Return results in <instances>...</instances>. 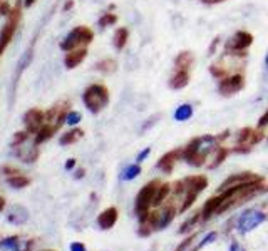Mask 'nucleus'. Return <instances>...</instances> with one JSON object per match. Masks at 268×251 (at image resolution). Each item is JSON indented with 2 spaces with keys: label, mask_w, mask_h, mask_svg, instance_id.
Here are the masks:
<instances>
[{
  "label": "nucleus",
  "mask_w": 268,
  "mask_h": 251,
  "mask_svg": "<svg viewBox=\"0 0 268 251\" xmlns=\"http://www.w3.org/2000/svg\"><path fill=\"white\" fill-rule=\"evenodd\" d=\"M109 89L104 84H90L89 87H86L84 94H82V101L84 106L89 109L92 114H99L106 106L109 104Z\"/></svg>",
  "instance_id": "f257e3e1"
},
{
  "label": "nucleus",
  "mask_w": 268,
  "mask_h": 251,
  "mask_svg": "<svg viewBox=\"0 0 268 251\" xmlns=\"http://www.w3.org/2000/svg\"><path fill=\"white\" fill-rule=\"evenodd\" d=\"M94 40V32L90 30L88 25H77L67 34L66 37L60 42V49L64 52H71L74 49L88 47L90 42Z\"/></svg>",
  "instance_id": "f03ea898"
},
{
  "label": "nucleus",
  "mask_w": 268,
  "mask_h": 251,
  "mask_svg": "<svg viewBox=\"0 0 268 251\" xmlns=\"http://www.w3.org/2000/svg\"><path fill=\"white\" fill-rule=\"evenodd\" d=\"M20 18H22V3L17 2L15 7H12V12L7 15V22L3 24L2 30H0V55L5 52V49L12 42L15 32L18 29V24H20Z\"/></svg>",
  "instance_id": "7ed1b4c3"
},
{
  "label": "nucleus",
  "mask_w": 268,
  "mask_h": 251,
  "mask_svg": "<svg viewBox=\"0 0 268 251\" xmlns=\"http://www.w3.org/2000/svg\"><path fill=\"white\" fill-rule=\"evenodd\" d=\"M253 44V36L250 32H245V30H238L235 36L230 37V40L226 42L225 49L226 54L232 55H247V49Z\"/></svg>",
  "instance_id": "20e7f679"
},
{
  "label": "nucleus",
  "mask_w": 268,
  "mask_h": 251,
  "mask_svg": "<svg viewBox=\"0 0 268 251\" xmlns=\"http://www.w3.org/2000/svg\"><path fill=\"white\" fill-rule=\"evenodd\" d=\"M158 188H160V182L151 181L139 191L138 197H136V213L141 216V219H144L146 215H148V208L153 204Z\"/></svg>",
  "instance_id": "39448f33"
},
{
  "label": "nucleus",
  "mask_w": 268,
  "mask_h": 251,
  "mask_svg": "<svg viewBox=\"0 0 268 251\" xmlns=\"http://www.w3.org/2000/svg\"><path fill=\"white\" fill-rule=\"evenodd\" d=\"M71 111V102L69 101H60L54 104L47 112H45V123L54 124L55 127L60 129L62 124H66V116Z\"/></svg>",
  "instance_id": "423d86ee"
},
{
  "label": "nucleus",
  "mask_w": 268,
  "mask_h": 251,
  "mask_svg": "<svg viewBox=\"0 0 268 251\" xmlns=\"http://www.w3.org/2000/svg\"><path fill=\"white\" fill-rule=\"evenodd\" d=\"M243 87H245L243 74H236V72L220 79V84H218V90H220L223 96H233V94L240 92Z\"/></svg>",
  "instance_id": "0eeeda50"
},
{
  "label": "nucleus",
  "mask_w": 268,
  "mask_h": 251,
  "mask_svg": "<svg viewBox=\"0 0 268 251\" xmlns=\"http://www.w3.org/2000/svg\"><path fill=\"white\" fill-rule=\"evenodd\" d=\"M45 123V112L39 108H32L24 114V126L29 134H36Z\"/></svg>",
  "instance_id": "6e6552de"
},
{
  "label": "nucleus",
  "mask_w": 268,
  "mask_h": 251,
  "mask_svg": "<svg viewBox=\"0 0 268 251\" xmlns=\"http://www.w3.org/2000/svg\"><path fill=\"white\" fill-rule=\"evenodd\" d=\"M265 221V215L262 211H256V209H248L241 215L240 221H238V228L241 233H248V231L255 230L260 223Z\"/></svg>",
  "instance_id": "1a4fd4ad"
},
{
  "label": "nucleus",
  "mask_w": 268,
  "mask_h": 251,
  "mask_svg": "<svg viewBox=\"0 0 268 251\" xmlns=\"http://www.w3.org/2000/svg\"><path fill=\"white\" fill-rule=\"evenodd\" d=\"M34 246L32 239L22 241L20 236H9L0 241V251H30Z\"/></svg>",
  "instance_id": "9d476101"
},
{
  "label": "nucleus",
  "mask_w": 268,
  "mask_h": 251,
  "mask_svg": "<svg viewBox=\"0 0 268 251\" xmlns=\"http://www.w3.org/2000/svg\"><path fill=\"white\" fill-rule=\"evenodd\" d=\"M190 84V71H184V69H175L168 81L169 89H183Z\"/></svg>",
  "instance_id": "9b49d317"
},
{
  "label": "nucleus",
  "mask_w": 268,
  "mask_h": 251,
  "mask_svg": "<svg viewBox=\"0 0 268 251\" xmlns=\"http://www.w3.org/2000/svg\"><path fill=\"white\" fill-rule=\"evenodd\" d=\"M88 57V47H81V49H74L71 52H66V57H64V66L67 69H75L82 60Z\"/></svg>",
  "instance_id": "f8f14e48"
},
{
  "label": "nucleus",
  "mask_w": 268,
  "mask_h": 251,
  "mask_svg": "<svg viewBox=\"0 0 268 251\" xmlns=\"http://www.w3.org/2000/svg\"><path fill=\"white\" fill-rule=\"evenodd\" d=\"M39 156H40V151L36 143H34L32 146H24V144H22V146L17 147V158L20 159L22 162H27V164L36 162L37 159H39Z\"/></svg>",
  "instance_id": "ddd939ff"
},
{
  "label": "nucleus",
  "mask_w": 268,
  "mask_h": 251,
  "mask_svg": "<svg viewBox=\"0 0 268 251\" xmlns=\"http://www.w3.org/2000/svg\"><path fill=\"white\" fill-rule=\"evenodd\" d=\"M118 221V209L116 208H107L97 216V224H99L103 230H111L112 226Z\"/></svg>",
  "instance_id": "4468645a"
},
{
  "label": "nucleus",
  "mask_w": 268,
  "mask_h": 251,
  "mask_svg": "<svg viewBox=\"0 0 268 251\" xmlns=\"http://www.w3.org/2000/svg\"><path fill=\"white\" fill-rule=\"evenodd\" d=\"M59 129L55 127L54 124H49V123H44L42 127L39 129V131L36 132V141L34 143L39 146V144H44V143H47L49 139H52L54 138V134L57 132Z\"/></svg>",
  "instance_id": "2eb2a0df"
},
{
  "label": "nucleus",
  "mask_w": 268,
  "mask_h": 251,
  "mask_svg": "<svg viewBox=\"0 0 268 251\" xmlns=\"http://www.w3.org/2000/svg\"><path fill=\"white\" fill-rule=\"evenodd\" d=\"M7 218H9V221L14 224H24L29 218V213H27V209L24 206H20V204H14V206L10 208Z\"/></svg>",
  "instance_id": "dca6fc26"
},
{
  "label": "nucleus",
  "mask_w": 268,
  "mask_h": 251,
  "mask_svg": "<svg viewBox=\"0 0 268 251\" xmlns=\"http://www.w3.org/2000/svg\"><path fill=\"white\" fill-rule=\"evenodd\" d=\"M195 62V55L191 54L190 51H183L176 55L175 59V69H184V71H190L191 66Z\"/></svg>",
  "instance_id": "f3484780"
},
{
  "label": "nucleus",
  "mask_w": 268,
  "mask_h": 251,
  "mask_svg": "<svg viewBox=\"0 0 268 251\" xmlns=\"http://www.w3.org/2000/svg\"><path fill=\"white\" fill-rule=\"evenodd\" d=\"M127 40H129V30L126 27L116 29L114 36H112V45L116 47V51H123V49L126 47Z\"/></svg>",
  "instance_id": "a211bd4d"
},
{
  "label": "nucleus",
  "mask_w": 268,
  "mask_h": 251,
  "mask_svg": "<svg viewBox=\"0 0 268 251\" xmlns=\"http://www.w3.org/2000/svg\"><path fill=\"white\" fill-rule=\"evenodd\" d=\"M183 154V151H171V153H168L166 156L160 159V162H158V167L160 169H163L164 173H169V171L173 169V164L176 162V159L179 158V156Z\"/></svg>",
  "instance_id": "6ab92c4d"
},
{
  "label": "nucleus",
  "mask_w": 268,
  "mask_h": 251,
  "mask_svg": "<svg viewBox=\"0 0 268 251\" xmlns=\"http://www.w3.org/2000/svg\"><path fill=\"white\" fill-rule=\"evenodd\" d=\"M82 136H84V131H82V129H79V127H74V129H71L69 132H64V134L60 136L59 144H60V146H71V144L77 143V141L81 139Z\"/></svg>",
  "instance_id": "aec40b11"
},
{
  "label": "nucleus",
  "mask_w": 268,
  "mask_h": 251,
  "mask_svg": "<svg viewBox=\"0 0 268 251\" xmlns=\"http://www.w3.org/2000/svg\"><path fill=\"white\" fill-rule=\"evenodd\" d=\"M262 136H258V132H255L253 129H241L240 134H238V143L241 146H251L255 144L256 141H260Z\"/></svg>",
  "instance_id": "412c9836"
},
{
  "label": "nucleus",
  "mask_w": 268,
  "mask_h": 251,
  "mask_svg": "<svg viewBox=\"0 0 268 251\" xmlns=\"http://www.w3.org/2000/svg\"><path fill=\"white\" fill-rule=\"evenodd\" d=\"M96 71L103 72V74H112V72L118 71V62L111 57H107V59H103L96 64Z\"/></svg>",
  "instance_id": "4be33fe9"
},
{
  "label": "nucleus",
  "mask_w": 268,
  "mask_h": 251,
  "mask_svg": "<svg viewBox=\"0 0 268 251\" xmlns=\"http://www.w3.org/2000/svg\"><path fill=\"white\" fill-rule=\"evenodd\" d=\"M7 184L14 189H22V188H27L30 184V179L24 174H17V176H9L7 178Z\"/></svg>",
  "instance_id": "5701e85b"
},
{
  "label": "nucleus",
  "mask_w": 268,
  "mask_h": 251,
  "mask_svg": "<svg viewBox=\"0 0 268 251\" xmlns=\"http://www.w3.org/2000/svg\"><path fill=\"white\" fill-rule=\"evenodd\" d=\"M193 116V108L190 104H181L175 112V119L183 123V121H188L190 117Z\"/></svg>",
  "instance_id": "b1692460"
},
{
  "label": "nucleus",
  "mask_w": 268,
  "mask_h": 251,
  "mask_svg": "<svg viewBox=\"0 0 268 251\" xmlns=\"http://www.w3.org/2000/svg\"><path fill=\"white\" fill-rule=\"evenodd\" d=\"M223 203V196H220V197H213L211 201H208V203L205 204V209H203V216L205 218H210L211 215H213L214 211L218 209V206Z\"/></svg>",
  "instance_id": "393cba45"
},
{
  "label": "nucleus",
  "mask_w": 268,
  "mask_h": 251,
  "mask_svg": "<svg viewBox=\"0 0 268 251\" xmlns=\"http://www.w3.org/2000/svg\"><path fill=\"white\" fill-rule=\"evenodd\" d=\"M138 174H141V166L139 164H131V166H127L126 169H124V173H123V179L124 181H131V179H134V178H138Z\"/></svg>",
  "instance_id": "a878e982"
},
{
  "label": "nucleus",
  "mask_w": 268,
  "mask_h": 251,
  "mask_svg": "<svg viewBox=\"0 0 268 251\" xmlns=\"http://www.w3.org/2000/svg\"><path fill=\"white\" fill-rule=\"evenodd\" d=\"M169 195V184H163L158 188L156 191V196H154V201H153V206H160L161 203L164 201V197Z\"/></svg>",
  "instance_id": "bb28decb"
},
{
  "label": "nucleus",
  "mask_w": 268,
  "mask_h": 251,
  "mask_svg": "<svg viewBox=\"0 0 268 251\" xmlns=\"http://www.w3.org/2000/svg\"><path fill=\"white\" fill-rule=\"evenodd\" d=\"M116 22H118V15L116 14H104L103 17L99 18V27H111V25H114Z\"/></svg>",
  "instance_id": "cd10ccee"
},
{
  "label": "nucleus",
  "mask_w": 268,
  "mask_h": 251,
  "mask_svg": "<svg viewBox=\"0 0 268 251\" xmlns=\"http://www.w3.org/2000/svg\"><path fill=\"white\" fill-rule=\"evenodd\" d=\"M27 139H29V132L27 131L15 132L12 143H10V146H12V147H18V146H22V144H25V141H27Z\"/></svg>",
  "instance_id": "c85d7f7f"
},
{
  "label": "nucleus",
  "mask_w": 268,
  "mask_h": 251,
  "mask_svg": "<svg viewBox=\"0 0 268 251\" xmlns=\"http://www.w3.org/2000/svg\"><path fill=\"white\" fill-rule=\"evenodd\" d=\"M81 112H77V111H69L67 112V116H66V124H69V126H77L79 123H81Z\"/></svg>",
  "instance_id": "c756f323"
},
{
  "label": "nucleus",
  "mask_w": 268,
  "mask_h": 251,
  "mask_svg": "<svg viewBox=\"0 0 268 251\" xmlns=\"http://www.w3.org/2000/svg\"><path fill=\"white\" fill-rule=\"evenodd\" d=\"M2 173L7 174V178H9V176H17V174H22L18 167L10 166V164H5V166H3V167H2Z\"/></svg>",
  "instance_id": "7c9ffc66"
},
{
  "label": "nucleus",
  "mask_w": 268,
  "mask_h": 251,
  "mask_svg": "<svg viewBox=\"0 0 268 251\" xmlns=\"http://www.w3.org/2000/svg\"><path fill=\"white\" fill-rule=\"evenodd\" d=\"M225 156H226V151H225V149H218V154L214 156V162H213V164H211V167H214V166L220 164V162L225 159Z\"/></svg>",
  "instance_id": "2f4dec72"
},
{
  "label": "nucleus",
  "mask_w": 268,
  "mask_h": 251,
  "mask_svg": "<svg viewBox=\"0 0 268 251\" xmlns=\"http://www.w3.org/2000/svg\"><path fill=\"white\" fill-rule=\"evenodd\" d=\"M71 251H88L86 250V246L82 245V243H72V245H71Z\"/></svg>",
  "instance_id": "473e14b6"
},
{
  "label": "nucleus",
  "mask_w": 268,
  "mask_h": 251,
  "mask_svg": "<svg viewBox=\"0 0 268 251\" xmlns=\"http://www.w3.org/2000/svg\"><path fill=\"white\" fill-rule=\"evenodd\" d=\"M267 124H268V109L265 111V114H263V116L260 117V121H258V127H265Z\"/></svg>",
  "instance_id": "72a5a7b5"
},
{
  "label": "nucleus",
  "mask_w": 268,
  "mask_h": 251,
  "mask_svg": "<svg viewBox=\"0 0 268 251\" xmlns=\"http://www.w3.org/2000/svg\"><path fill=\"white\" fill-rule=\"evenodd\" d=\"M149 153H151V149H149V147H146V149L138 156V162H143V161H144V159L148 158V154H149Z\"/></svg>",
  "instance_id": "f704fd0d"
},
{
  "label": "nucleus",
  "mask_w": 268,
  "mask_h": 251,
  "mask_svg": "<svg viewBox=\"0 0 268 251\" xmlns=\"http://www.w3.org/2000/svg\"><path fill=\"white\" fill-rule=\"evenodd\" d=\"M201 3H206V5H216V3L226 2V0H199Z\"/></svg>",
  "instance_id": "c9c22d12"
},
{
  "label": "nucleus",
  "mask_w": 268,
  "mask_h": 251,
  "mask_svg": "<svg viewBox=\"0 0 268 251\" xmlns=\"http://www.w3.org/2000/svg\"><path fill=\"white\" fill-rule=\"evenodd\" d=\"M64 167H66L67 171L72 169V167H75V159H67V161H66V166H64Z\"/></svg>",
  "instance_id": "e433bc0d"
},
{
  "label": "nucleus",
  "mask_w": 268,
  "mask_h": 251,
  "mask_svg": "<svg viewBox=\"0 0 268 251\" xmlns=\"http://www.w3.org/2000/svg\"><path fill=\"white\" fill-rule=\"evenodd\" d=\"M72 7H74V0H66V3H64V12L71 10Z\"/></svg>",
  "instance_id": "4c0bfd02"
},
{
  "label": "nucleus",
  "mask_w": 268,
  "mask_h": 251,
  "mask_svg": "<svg viewBox=\"0 0 268 251\" xmlns=\"http://www.w3.org/2000/svg\"><path fill=\"white\" fill-rule=\"evenodd\" d=\"M218 42H220V39H218V37H216V39L213 40V44H211V47H210V54H213V52H214V49H216Z\"/></svg>",
  "instance_id": "58836bf2"
},
{
  "label": "nucleus",
  "mask_w": 268,
  "mask_h": 251,
  "mask_svg": "<svg viewBox=\"0 0 268 251\" xmlns=\"http://www.w3.org/2000/svg\"><path fill=\"white\" fill-rule=\"evenodd\" d=\"M3 208H5V197L0 196V213L3 211Z\"/></svg>",
  "instance_id": "ea45409f"
},
{
  "label": "nucleus",
  "mask_w": 268,
  "mask_h": 251,
  "mask_svg": "<svg viewBox=\"0 0 268 251\" xmlns=\"http://www.w3.org/2000/svg\"><path fill=\"white\" fill-rule=\"evenodd\" d=\"M84 173H86L84 169H77V173H75V178H77V179H81V178L84 176Z\"/></svg>",
  "instance_id": "a19ab883"
},
{
  "label": "nucleus",
  "mask_w": 268,
  "mask_h": 251,
  "mask_svg": "<svg viewBox=\"0 0 268 251\" xmlns=\"http://www.w3.org/2000/svg\"><path fill=\"white\" fill-rule=\"evenodd\" d=\"M36 2H37V0H24V5H25V7H32Z\"/></svg>",
  "instance_id": "79ce46f5"
},
{
  "label": "nucleus",
  "mask_w": 268,
  "mask_h": 251,
  "mask_svg": "<svg viewBox=\"0 0 268 251\" xmlns=\"http://www.w3.org/2000/svg\"><path fill=\"white\" fill-rule=\"evenodd\" d=\"M232 251H245V250L241 248L240 245H233V246H232Z\"/></svg>",
  "instance_id": "37998d69"
},
{
  "label": "nucleus",
  "mask_w": 268,
  "mask_h": 251,
  "mask_svg": "<svg viewBox=\"0 0 268 251\" xmlns=\"http://www.w3.org/2000/svg\"><path fill=\"white\" fill-rule=\"evenodd\" d=\"M265 62H267V67H268V55H267V59H265Z\"/></svg>",
  "instance_id": "c03bdc74"
},
{
  "label": "nucleus",
  "mask_w": 268,
  "mask_h": 251,
  "mask_svg": "<svg viewBox=\"0 0 268 251\" xmlns=\"http://www.w3.org/2000/svg\"><path fill=\"white\" fill-rule=\"evenodd\" d=\"M45 251H52V250H45Z\"/></svg>",
  "instance_id": "a18cd8bd"
},
{
  "label": "nucleus",
  "mask_w": 268,
  "mask_h": 251,
  "mask_svg": "<svg viewBox=\"0 0 268 251\" xmlns=\"http://www.w3.org/2000/svg\"><path fill=\"white\" fill-rule=\"evenodd\" d=\"M2 2H3V0H2ZM2 2H0V3H2Z\"/></svg>",
  "instance_id": "49530a36"
},
{
  "label": "nucleus",
  "mask_w": 268,
  "mask_h": 251,
  "mask_svg": "<svg viewBox=\"0 0 268 251\" xmlns=\"http://www.w3.org/2000/svg\"><path fill=\"white\" fill-rule=\"evenodd\" d=\"M0 2H2V0H0Z\"/></svg>",
  "instance_id": "de8ad7c7"
}]
</instances>
